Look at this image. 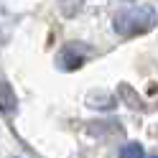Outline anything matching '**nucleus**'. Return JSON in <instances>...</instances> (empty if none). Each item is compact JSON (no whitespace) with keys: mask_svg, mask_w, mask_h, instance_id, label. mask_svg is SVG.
I'll return each instance as SVG.
<instances>
[{"mask_svg":"<svg viewBox=\"0 0 158 158\" xmlns=\"http://www.w3.org/2000/svg\"><path fill=\"white\" fill-rule=\"evenodd\" d=\"M115 31L123 36H135V33H145L156 26V13L151 5H135V8H123L115 15Z\"/></svg>","mask_w":158,"mask_h":158,"instance_id":"f257e3e1","label":"nucleus"},{"mask_svg":"<svg viewBox=\"0 0 158 158\" xmlns=\"http://www.w3.org/2000/svg\"><path fill=\"white\" fill-rule=\"evenodd\" d=\"M87 61V46H79V44H69L61 48V56H59V64H61V69H66V72H74V69H79Z\"/></svg>","mask_w":158,"mask_h":158,"instance_id":"f03ea898","label":"nucleus"},{"mask_svg":"<svg viewBox=\"0 0 158 158\" xmlns=\"http://www.w3.org/2000/svg\"><path fill=\"white\" fill-rule=\"evenodd\" d=\"M15 107H18V102H15V97H13V92H10V87L3 84V87H0V110L10 117V115L15 112Z\"/></svg>","mask_w":158,"mask_h":158,"instance_id":"7ed1b4c3","label":"nucleus"},{"mask_svg":"<svg viewBox=\"0 0 158 158\" xmlns=\"http://www.w3.org/2000/svg\"><path fill=\"white\" fill-rule=\"evenodd\" d=\"M120 158H145V153H143L140 143H127L120 148Z\"/></svg>","mask_w":158,"mask_h":158,"instance_id":"20e7f679","label":"nucleus"},{"mask_svg":"<svg viewBox=\"0 0 158 158\" xmlns=\"http://www.w3.org/2000/svg\"><path fill=\"white\" fill-rule=\"evenodd\" d=\"M145 158H158V156H156V153H153V156H145Z\"/></svg>","mask_w":158,"mask_h":158,"instance_id":"39448f33","label":"nucleus"}]
</instances>
